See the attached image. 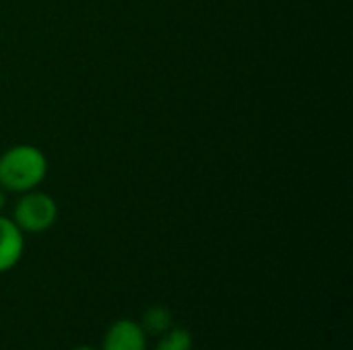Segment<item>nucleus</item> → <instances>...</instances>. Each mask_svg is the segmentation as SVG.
<instances>
[{
  "label": "nucleus",
  "mask_w": 353,
  "mask_h": 350,
  "mask_svg": "<svg viewBox=\"0 0 353 350\" xmlns=\"http://www.w3.org/2000/svg\"><path fill=\"white\" fill-rule=\"evenodd\" d=\"M46 173L48 159L33 144H17L0 157V186L6 192L35 190Z\"/></svg>",
  "instance_id": "nucleus-1"
},
{
  "label": "nucleus",
  "mask_w": 353,
  "mask_h": 350,
  "mask_svg": "<svg viewBox=\"0 0 353 350\" xmlns=\"http://www.w3.org/2000/svg\"><path fill=\"white\" fill-rule=\"evenodd\" d=\"M58 219L56 200L37 190L23 192V196L14 204L12 221L23 233H43L48 231Z\"/></svg>",
  "instance_id": "nucleus-2"
},
{
  "label": "nucleus",
  "mask_w": 353,
  "mask_h": 350,
  "mask_svg": "<svg viewBox=\"0 0 353 350\" xmlns=\"http://www.w3.org/2000/svg\"><path fill=\"white\" fill-rule=\"evenodd\" d=\"M103 350H147V336L134 320H116L105 336Z\"/></svg>",
  "instance_id": "nucleus-3"
},
{
  "label": "nucleus",
  "mask_w": 353,
  "mask_h": 350,
  "mask_svg": "<svg viewBox=\"0 0 353 350\" xmlns=\"http://www.w3.org/2000/svg\"><path fill=\"white\" fill-rule=\"evenodd\" d=\"M25 250L23 231L12 219L0 217V274L17 266Z\"/></svg>",
  "instance_id": "nucleus-4"
},
{
  "label": "nucleus",
  "mask_w": 353,
  "mask_h": 350,
  "mask_svg": "<svg viewBox=\"0 0 353 350\" xmlns=\"http://www.w3.org/2000/svg\"><path fill=\"white\" fill-rule=\"evenodd\" d=\"M141 328L145 330V334H163L172 328V314L163 305H151L143 314Z\"/></svg>",
  "instance_id": "nucleus-5"
},
{
  "label": "nucleus",
  "mask_w": 353,
  "mask_h": 350,
  "mask_svg": "<svg viewBox=\"0 0 353 350\" xmlns=\"http://www.w3.org/2000/svg\"><path fill=\"white\" fill-rule=\"evenodd\" d=\"M155 350H192V334L186 328H170L161 334Z\"/></svg>",
  "instance_id": "nucleus-6"
},
{
  "label": "nucleus",
  "mask_w": 353,
  "mask_h": 350,
  "mask_svg": "<svg viewBox=\"0 0 353 350\" xmlns=\"http://www.w3.org/2000/svg\"><path fill=\"white\" fill-rule=\"evenodd\" d=\"M4 204H6V190L0 186V212H2V208H4Z\"/></svg>",
  "instance_id": "nucleus-7"
},
{
  "label": "nucleus",
  "mask_w": 353,
  "mask_h": 350,
  "mask_svg": "<svg viewBox=\"0 0 353 350\" xmlns=\"http://www.w3.org/2000/svg\"><path fill=\"white\" fill-rule=\"evenodd\" d=\"M74 350H95V349H91V347H79V349H74Z\"/></svg>",
  "instance_id": "nucleus-8"
}]
</instances>
